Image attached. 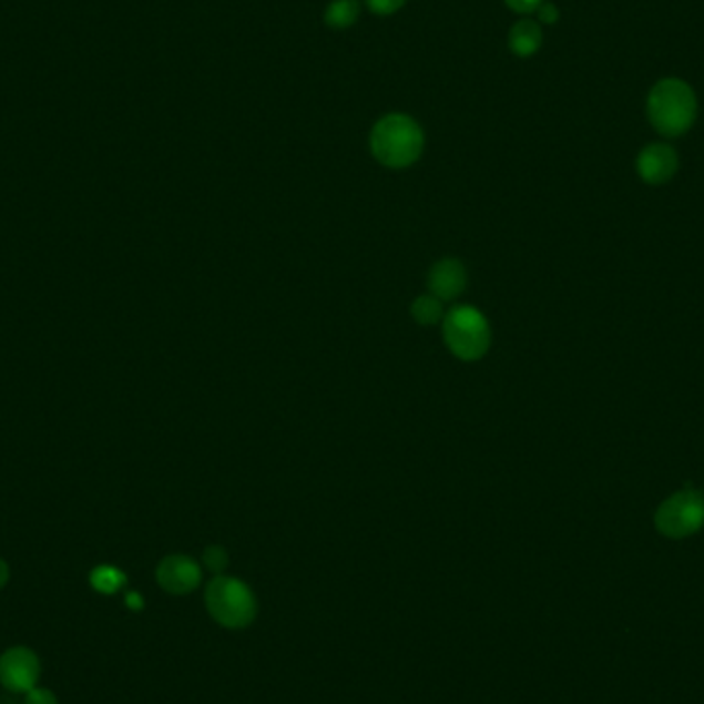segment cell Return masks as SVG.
<instances>
[{
  "mask_svg": "<svg viewBox=\"0 0 704 704\" xmlns=\"http://www.w3.org/2000/svg\"><path fill=\"white\" fill-rule=\"evenodd\" d=\"M647 118L651 126L665 139L684 136L698 118L694 89L677 76L660 79L649 91Z\"/></svg>",
  "mask_w": 704,
  "mask_h": 704,
  "instance_id": "1",
  "label": "cell"
},
{
  "mask_svg": "<svg viewBox=\"0 0 704 704\" xmlns=\"http://www.w3.org/2000/svg\"><path fill=\"white\" fill-rule=\"evenodd\" d=\"M369 144L381 165L389 170H406L422 155L425 134L410 115L389 114L375 124Z\"/></svg>",
  "mask_w": 704,
  "mask_h": 704,
  "instance_id": "2",
  "label": "cell"
},
{
  "mask_svg": "<svg viewBox=\"0 0 704 704\" xmlns=\"http://www.w3.org/2000/svg\"><path fill=\"white\" fill-rule=\"evenodd\" d=\"M204 604L208 614L231 631L249 626L258 614L254 591L235 577L215 575L204 591Z\"/></svg>",
  "mask_w": 704,
  "mask_h": 704,
  "instance_id": "3",
  "label": "cell"
},
{
  "mask_svg": "<svg viewBox=\"0 0 704 704\" xmlns=\"http://www.w3.org/2000/svg\"><path fill=\"white\" fill-rule=\"evenodd\" d=\"M443 338L453 357L461 360L482 359L489 353L490 326L475 307L461 305L443 319Z\"/></svg>",
  "mask_w": 704,
  "mask_h": 704,
  "instance_id": "4",
  "label": "cell"
},
{
  "mask_svg": "<svg viewBox=\"0 0 704 704\" xmlns=\"http://www.w3.org/2000/svg\"><path fill=\"white\" fill-rule=\"evenodd\" d=\"M704 526V497L698 490H680L665 499L655 513V528L672 540L688 538Z\"/></svg>",
  "mask_w": 704,
  "mask_h": 704,
  "instance_id": "5",
  "label": "cell"
},
{
  "mask_svg": "<svg viewBox=\"0 0 704 704\" xmlns=\"http://www.w3.org/2000/svg\"><path fill=\"white\" fill-rule=\"evenodd\" d=\"M42 662L33 649L17 645L0 655V684L14 694H25L38 686Z\"/></svg>",
  "mask_w": 704,
  "mask_h": 704,
  "instance_id": "6",
  "label": "cell"
},
{
  "mask_svg": "<svg viewBox=\"0 0 704 704\" xmlns=\"http://www.w3.org/2000/svg\"><path fill=\"white\" fill-rule=\"evenodd\" d=\"M159 588L172 595H186L201 585L202 569L198 562L184 554H172L159 562Z\"/></svg>",
  "mask_w": 704,
  "mask_h": 704,
  "instance_id": "7",
  "label": "cell"
},
{
  "mask_svg": "<svg viewBox=\"0 0 704 704\" xmlns=\"http://www.w3.org/2000/svg\"><path fill=\"white\" fill-rule=\"evenodd\" d=\"M677 153L665 143L647 144L636 157V173L651 186L667 184L677 172Z\"/></svg>",
  "mask_w": 704,
  "mask_h": 704,
  "instance_id": "8",
  "label": "cell"
},
{
  "mask_svg": "<svg viewBox=\"0 0 704 704\" xmlns=\"http://www.w3.org/2000/svg\"><path fill=\"white\" fill-rule=\"evenodd\" d=\"M468 283V274L460 259L446 258L437 262L429 273L427 285L432 297L439 302H451L458 299Z\"/></svg>",
  "mask_w": 704,
  "mask_h": 704,
  "instance_id": "9",
  "label": "cell"
},
{
  "mask_svg": "<svg viewBox=\"0 0 704 704\" xmlns=\"http://www.w3.org/2000/svg\"><path fill=\"white\" fill-rule=\"evenodd\" d=\"M544 35L538 21L521 19L509 31V48L519 58H530L542 48Z\"/></svg>",
  "mask_w": 704,
  "mask_h": 704,
  "instance_id": "10",
  "label": "cell"
},
{
  "mask_svg": "<svg viewBox=\"0 0 704 704\" xmlns=\"http://www.w3.org/2000/svg\"><path fill=\"white\" fill-rule=\"evenodd\" d=\"M360 14L359 0H331L326 9V25L331 29L350 28Z\"/></svg>",
  "mask_w": 704,
  "mask_h": 704,
  "instance_id": "11",
  "label": "cell"
},
{
  "mask_svg": "<svg viewBox=\"0 0 704 704\" xmlns=\"http://www.w3.org/2000/svg\"><path fill=\"white\" fill-rule=\"evenodd\" d=\"M89 583H91V588L98 591V593L114 595V593H118V591L126 585V575H124L120 569H115V567L101 564V567L91 571Z\"/></svg>",
  "mask_w": 704,
  "mask_h": 704,
  "instance_id": "12",
  "label": "cell"
},
{
  "mask_svg": "<svg viewBox=\"0 0 704 704\" xmlns=\"http://www.w3.org/2000/svg\"><path fill=\"white\" fill-rule=\"evenodd\" d=\"M412 317L420 326H435L439 319H443V302H439L432 295L418 297L412 303Z\"/></svg>",
  "mask_w": 704,
  "mask_h": 704,
  "instance_id": "13",
  "label": "cell"
},
{
  "mask_svg": "<svg viewBox=\"0 0 704 704\" xmlns=\"http://www.w3.org/2000/svg\"><path fill=\"white\" fill-rule=\"evenodd\" d=\"M202 564L215 573V575H223V571L229 567V554L223 547H208L202 554Z\"/></svg>",
  "mask_w": 704,
  "mask_h": 704,
  "instance_id": "14",
  "label": "cell"
},
{
  "mask_svg": "<svg viewBox=\"0 0 704 704\" xmlns=\"http://www.w3.org/2000/svg\"><path fill=\"white\" fill-rule=\"evenodd\" d=\"M406 0H367L369 11L375 14H394L400 11Z\"/></svg>",
  "mask_w": 704,
  "mask_h": 704,
  "instance_id": "15",
  "label": "cell"
},
{
  "mask_svg": "<svg viewBox=\"0 0 704 704\" xmlns=\"http://www.w3.org/2000/svg\"><path fill=\"white\" fill-rule=\"evenodd\" d=\"M25 704H58V698L50 688L35 686V688L25 692Z\"/></svg>",
  "mask_w": 704,
  "mask_h": 704,
  "instance_id": "16",
  "label": "cell"
},
{
  "mask_svg": "<svg viewBox=\"0 0 704 704\" xmlns=\"http://www.w3.org/2000/svg\"><path fill=\"white\" fill-rule=\"evenodd\" d=\"M544 0H504V4L519 14L535 13Z\"/></svg>",
  "mask_w": 704,
  "mask_h": 704,
  "instance_id": "17",
  "label": "cell"
},
{
  "mask_svg": "<svg viewBox=\"0 0 704 704\" xmlns=\"http://www.w3.org/2000/svg\"><path fill=\"white\" fill-rule=\"evenodd\" d=\"M535 13H538V19H540L542 23H548V25H554V23L561 19V11H559L552 2H542Z\"/></svg>",
  "mask_w": 704,
  "mask_h": 704,
  "instance_id": "18",
  "label": "cell"
},
{
  "mask_svg": "<svg viewBox=\"0 0 704 704\" xmlns=\"http://www.w3.org/2000/svg\"><path fill=\"white\" fill-rule=\"evenodd\" d=\"M126 605H129L130 610H134V612L143 610V595H141V593H136V591H130V593H126Z\"/></svg>",
  "mask_w": 704,
  "mask_h": 704,
  "instance_id": "19",
  "label": "cell"
},
{
  "mask_svg": "<svg viewBox=\"0 0 704 704\" xmlns=\"http://www.w3.org/2000/svg\"><path fill=\"white\" fill-rule=\"evenodd\" d=\"M9 577H11V571H9V564L0 559V590L9 583Z\"/></svg>",
  "mask_w": 704,
  "mask_h": 704,
  "instance_id": "20",
  "label": "cell"
}]
</instances>
